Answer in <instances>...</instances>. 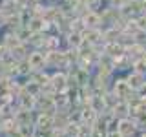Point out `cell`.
<instances>
[{
    "label": "cell",
    "instance_id": "cell-17",
    "mask_svg": "<svg viewBox=\"0 0 146 137\" xmlns=\"http://www.w3.org/2000/svg\"><path fill=\"white\" fill-rule=\"evenodd\" d=\"M143 137H146V135H143Z\"/></svg>",
    "mask_w": 146,
    "mask_h": 137
},
{
    "label": "cell",
    "instance_id": "cell-7",
    "mask_svg": "<svg viewBox=\"0 0 146 137\" xmlns=\"http://www.w3.org/2000/svg\"><path fill=\"white\" fill-rule=\"evenodd\" d=\"M82 119H84V122H88V124H93L95 122V110L93 108H88L82 112Z\"/></svg>",
    "mask_w": 146,
    "mask_h": 137
},
{
    "label": "cell",
    "instance_id": "cell-10",
    "mask_svg": "<svg viewBox=\"0 0 146 137\" xmlns=\"http://www.w3.org/2000/svg\"><path fill=\"white\" fill-rule=\"evenodd\" d=\"M97 24H99V17L95 15V13H88V15H86V26L95 27Z\"/></svg>",
    "mask_w": 146,
    "mask_h": 137
},
{
    "label": "cell",
    "instance_id": "cell-5",
    "mask_svg": "<svg viewBox=\"0 0 146 137\" xmlns=\"http://www.w3.org/2000/svg\"><path fill=\"white\" fill-rule=\"evenodd\" d=\"M53 88L55 90H58V91H62V90H66V77H64V75H55L53 77Z\"/></svg>",
    "mask_w": 146,
    "mask_h": 137
},
{
    "label": "cell",
    "instance_id": "cell-8",
    "mask_svg": "<svg viewBox=\"0 0 146 137\" xmlns=\"http://www.w3.org/2000/svg\"><path fill=\"white\" fill-rule=\"evenodd\" d=\"M51 124H53V119L49 115H40L38 117V128L40 130H46V128H49Z\"/></svg>",
    "mask_w": 146,
    "mask_h": 137
},
{
    "label": "cell",
    "instance_id": "cell-12",
    "mask_svg": "<svg viewBox=\"0 0 146 137\" xmlns=\"http://www.w3.org/2000/svg\"><path fill=\"white\" fill-rule=\"evenodd\" d=\"M22 104H24V108H27V106H33V95H26L24 99H22Z\"/></svg>",
    "mask_w": 146,
    "mask_h": 137
},
{
    "label": "cell",
    "instance_id": "cell-13",
    "mask_svg": "<svg viewBox=\"0 0 146 137\" xmlns=\"http://www.w3.org/2000/svg\"><path fill=\"white\" fill-rule=\"evenodd\" d=\"M9 137H24V135H22L20 132H17V130H11L9 132Z\"/></svg>",
    "mask_w": 146,
    "mask_h": 137
},
{
    "label": "cell",
    "instance_id": "cell-6",
    "mask_svg": "<svg viewBox=\"0 0 146 137\" xmlns=\"http://www.w3.org/2000/svg\"><path fill=\"white\" fill-rule=\"evenodd\" d=\"M128 84H130V88H143V75L141 73H133V75L130 77V80H128Z\"/></svg>",
    "mask_w": 146,
    "mask_h": 137
},
{
    "label": "cell",
    "instance_id": "cell-16",
    "mask_svg": "<svg viewBox=\"0 0 146 137\" xmlns=\"http://www.w3.org/2000/svg\"><path fill=\"white\" fill-rule=\"evenodd\" d=\"M144 61H146V55H144Z\"/></svg>",
    "mask_w": 146,
    "mask_h": 137
},
{
    "label": "cell",
    "instance_id": "cell-11",
    "mask_svg": "<svg viewBox=\"0 0 146 137\" xmlns=\"http://www.w3.org/2000/svg\"><path fill=\"white\" fill-rule=\"evenodd\" d=\"M42 24V20H40V18H33V20H31V24H29V29L31 31H38L40 27H44V26H40Z\"/></svg>",
    "mask_w": 146,
    "mask_h": 137
},
{
    "label": "cell",
    "instance_id": "cell-9",
    "mask_svg": "<svg viewBox=\"0 0 146 137\" xmlns=\"http://www.w3.org/2000/svg\"><path fill=\"white\" fill-rule=\"evenodd\" d=\"M113 112H115V115H126V113L130 112V108H128V104L115 102V106H113Z\"/></svg>",
    "mask_w": 146,
    "mask_h": 137
},
{
    "label": "cell",
    "instance_id": "cell-2",
    "mask_svg": "<svg viewBox=\"0 0 146 137\" xmlns=\"http://www.w3.org/2000/svg\"><path fill=\"white\" fill-rule=\"evenodd\" d=\"M27 62H29V68L38 70V68L44 64V55H42V53H31L29 59H27Z\"/></svg>",
    "mask_w": 146,
    "mask_h": 137
},
{
    "label": "cell",
    "instance_id": "cell-1",
    "mask_svg": "<svg viewBox=\"0 0 146 137\" xmlns=\"http://www.w3.org/2000/svg\"><path fill=\"white\" fill-rule=\"evenodd\" d=\"M119 134L122 137H131L133 135V124L130 121H126V119H121V122H119Z\"/></svg>",
    "mask_w": 146,
    "mask_h": 137
},
{
    "label": "cell",
    "instance_id": "cell-3",
    "mask_svg": "<svg viewBox=\"0 0 146 137\" xmlns=\"http://www.w3.org/2000/svg\"><path fill=\"white\" fill-rule=\"evenodd\" d=\"M115 93H117V97H126L130 93V84L126 80H119L115 84Z\"/></svg>",
    "mask_w": 146,
    "mask_h": 137
},
{
    "label": "cell",
    "instance_id": "cell-4",
    "mask_svg": "<svg viewBox=\"0 0 146 137\" xmlns=\"http://www.w3.org/2000/svg\"><path fill=\"white\" fill-rule=\"evenodd\" d=\"M15 121L18 122V124H22V126H24V124H29V122H31V113L24 108L22 112L17 113V119H15Z\"/></svg>",
    "mask_w": 146,
    "mask_h": 137
},
{
    "label": "cell",
    "instance_id": "cell-15",
    "mask_svg": "<svg viewBox=\"0 0 146 137\" xmlns=\"http://www.w3.org/2000/svg\"><path fill=\"white\" fill-rule=\"evenodd\" d=\"M108 137H122V135H121V134H117V132H111V134H110Z\"/></svg>",
    "mask_w": 146,
    "mask_h": 137
},
{
    "label": "cell",
    "instance_id": "cell-14",
    "mask_svg": "<svg viewBox=\"0 0 146 137\" xmlns=\"http://www.w3.org/2000/svg\"><path fill=\"white\" fill-rule=\"evenodd\" d=\"M4 22H6V17H4V13H2V11H0V26H2V24H4Z\"/></svg>",
    "mask_w": 146,
    "mask_h": 137
}]
</instances>
